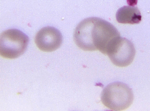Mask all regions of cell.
I'll list each match as a JSON object with an SVG mask.
<instances>
[{
	"instance_id": "1",
	"label": "cell",
	"mask_w": 150,
	"mask_h": 111,
	"mask_svg": "<svg viewBox=\"0 0 150 111\" xmlns=\"http://www.w3.org/2000/svg\"><path fill=\"white\" fill-rule=\"evenodd\" d=\"M119 32L111 23L99 18H85L77 26L74 34L75 43L86 51L98 50L106 55Z\"/></svg>"
},
{
	"instance_id": "2",
	"label": "cell",
	"mask_w": 150,
	"mask_h": 111,
	"mask_svg": "<svg viewBox=\"0 0 150 111\" xmlns=\"http://www.w3.org/2000/svg\"><path fill=\"white\" fill-rule=\"evenodd\" d=\"M101 100L106 107L113 111H122L129 107L133 102L132 91L127 85L114 82L106 86L101 95Z\"/></svg>"
},
{
	"instance_id": "3",
	"label": "cell",
	"mask_w": 150,
	"mask_h": 111,
	"mask_svg": "<svg viewBox=\"0 0 150 111\" xmlns=\"http://www.w3.org/2000/svg\"><path fill=\"white\" fill-rule=\"evenodd\" d=\"M29 41L28 37L16 29L3 31L0 37V54L10 59L17 58L26 50Z\"/></svg>"
},
{
	"instance_id": "4",
	"label": "cell",
	"mask_w": 150,
	"mask_h": 111,
	"mask_svg": "<svg viewBox=\"0 0 150 111\" xmlns=\"http://www.w3.org/2000/svg\"><path fill=\"white\" fill-rule=\"evenodd\" d=\"M132 43L129 40L120 37L108 51V55L115 65L124 67L132 62L135 54Z\"/></svg>"
},
{
	"instance_id": "5",
	"label": "cell",
	"mask_w": 150,
	"mask_h": 111,
	"mask_svg": "<svg viewBox=\"0 0 150 111\" xmlns=\"http://www.w3.org/2000/svg\"><path fill=\"white\" fill-rule=\"evenodd\" d=\"M62 41L60 32L55 28L47 26L41 29L35 38V43L42 51L51 52L58 49Z\"/></svg>"
},
{
	"instance_id": "6",
	"label": "cell",
	"mask_w": 150,
	"mask_h": 111,
	"mask_svg": "<svg viewBox=\"0 0 150 111\" xmlns=\"http://www.w3.org/2000/svg\"><path fill=\"white\" fill-rule=\"evenodd\" d=\"M117 22L121 23L138 24L141 20L142 16L139 9L133 6H124L120 8L116 13Z\"/></svg>"
}]
</instances>
